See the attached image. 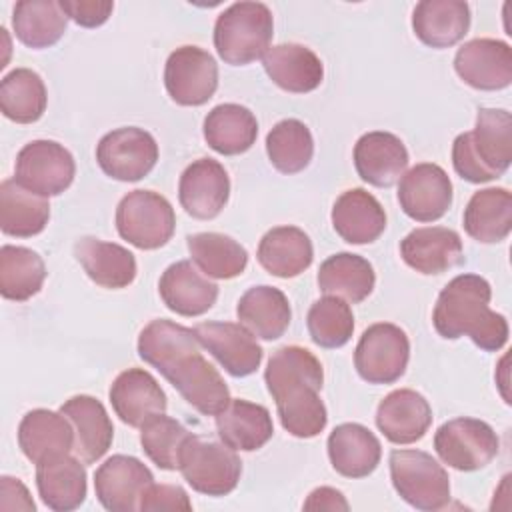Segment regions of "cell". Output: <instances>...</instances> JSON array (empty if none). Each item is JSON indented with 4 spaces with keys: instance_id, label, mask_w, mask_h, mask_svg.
<instances>
[{
    "instance_id": "2e32d148",
    "label": "cell",
    "mask_w": 512,
    "mask_h": 512,
    "mask_svg": "<svg viewBox=\"0 0 512 512\" xmlns=\"http://www.w3.org/2000/svg\"><path fill=\"white\" fill-rule=\"evenodd\" d=\"M154 482L150 468L134 456L114 454L98 466L94 490L98 502L110 512L138 510L140 496Z\"/></svg>"
},
{
    "instance_id": "74e56055",
    "label": "cell",
    "mask_w": 512,
    "mask_h": 512,
    "mask_svg": "<svg viewBox=\"0 0 512 512\" xmlns=\"http://www.w3.org/2000/svg\"><path fill=\"white\" fill-rule=\"evenodd\" d=\"M50 218V204L16 180L0 184V230L8 236L30 238L40 234Z\"/></svg>"
},
{
    "instance_id": "3957f363",
    "label": "cell",
    "mask_w": 512,
    "mask_h": 512,
    "mask_svg": "<svg viewBox=\"0 0 512 512\" xmlns=\"http://www.w3.org/2000/svg\"><path fill=\"white\" fill-rule=\"evenodd\" d=\"M492 288L478 274L452 278L438 294L432 324L446 340L468 336L478 348L496 352L508 342V322L490 310Z\"/></svg>"
},
{
    "instance_id": "ba28073f",
    "label": "cell",
    "mask_w": 512,
    "mask_h": 512,
    "mask_svg": "<svg viewBox=\"0 0 512 512\" xmlns=\"http://www.w3.org/2000/svg\"><path fill=\"white\" fill-rule=\"evenodd\" d=\"M176 228L172 204L158 192L132 190L116 208V230L132 246L140 250H156L164 246Z\"/></svg>"
},
{
    "instance_id": "b9f144b4",
    "label": "cell",
    "mask_w": 512,
    "mask_h": 512,
    "mask_svg": "<svg viewBox=\"0 0 512 512\" xmlns=\"http://www.w3.org/2000/svg\"><path fill=\"white\" fill-rule=\"evenodd\" d=\"M44 280L46 266L38 252L12 244L0 248V294L6 300H30L40 292Z\"/></svg>"
},
{
    "instance_id": "9c48e42d",
    "label": "cell",
    "mask_w": 512,
    "mask_h": 512,
    "mask_svg": "<svg viewBox=\"0 0 512 512\" xmlns=\"http://www.w3.org/2000/svg\"><path fill=\"white\" fill-rule=\"evenodd\" d=\"M410 340L406 332L390 322L368 326L354 350V366L368 384H392L406 372Z\"/></svg>"
},
{
    "instance_id": "7c38bea8",
    "label": "cell",
    "mask_w": 512,
    "mask_h": 512,
    "mask_svg": "<svg viewBox=\"0 0 512 512\" xmlns=\"http://www.w3.org/2000/svg\"><path fill=\"white\" fill-rule=\"evenodd\" d=\"M96 162L106 176L120 182H136L148 176L156 166L158 144L144 128H116L100 138Z\"/></svg>"
},
{
    "instance_id": "9a60e30c",
    "label": "cell",
    "mask_w": 512,
    "mask_h": 512,
    "mask_svg": "<svg viewBox=\"0 0 512 512\" xmlns=\"http://www.w3.org/2000/svg\"><path fill=\"white\" fill-rule=\"evenodd\" d=\"M194 334L218 364L234 378H244L260 368L264 350L254 334L234 322H202Z\"/></svg>"
},
{
    "instance_id": "cb8c5ba5",
    "label": "cell",
    "mask_w": 512,
    "mask_h": 512,
    "mask_svg": "<svg viewBox=\"0 0 512 512\" xmlns=\"http://www.w3.org/2000/svg\"><path fill=\"white\" fill-rule=\"evenodd\" d=\"M400 256L420 274H442L462 262V240L452 228H416L402 238Z\"/></svg>"
},
{
    "instance_id": "ab89813d",
    "label": "cell",
    "mask_w": 512,
    "mask_h": 512,
    "mask_svg": "<svg viewBox=\"0 0 512 512\" xmlns=\"http://www.w3.org/2000/svg\"><path fill=\"white\" fill-rule=\"evenodd\" d=\"M188 252L204 276L230 280L248 266L246 248L220 232H198L188 236Z\"/></svg>"
},
{
    "instance_id": "8992f818",
    "label": "cell",
    "mask_w": 512,
    "mask_h": 512,
    "mask_svg": "<svg viewBox=\"0 0 512 512\" xmlns=\"http://www.w3.org/2000/svg\"><path fill=\"white\" fill-rule=\"evenodd\" d=\"M390 478L398 496L416 510L434 512L450 500L448 472L428 452L392 450Z\"/></svg>"
},
{
    "instance_id": "f35d334b",
    "label": "cell",
    "mask_w": 512,
    "mask_h": 512,
    "mask_svg": "<svg viewBox=\"0 0 512 512\" xmlns=\"http://www.w3.org/2000/svg\"><path fill=\"white\" fill-rule=\"evenodd\" d=\"M68 16L54 0H20L12 10L16 38L34 50L54 46L66 32Z\"/></svg>"
},
{
    "instance_id": "6da1fadb",
    "label": "cell",
    "mask_w": 512,
    "mask_h": 512,
    "mask_svg": "<svg viewBox=\"0 0 512 512\" xmlns=\"http://www.w3.org/2000/svg\"><path fill=\"white\" fill-rule=\"evenodd\" d=\"M138 356L156 368L204 416H216L230 402L222 374L202 352L192 328L172 320H152L138 336Z\"/></svg>"
},
{
    "instance_id": "c3c4849f",
    "label": "cell",
    "mask_w": 512,
    "mask_h": 512,
    "mask_svg": "<svg viewBox=\"0 0 512 512\" xmlns=\"http://www.w3.org/2000/svg\"><path fill=\"white\" fill-rule=\"evenodd\" d=\"M0 494H2V500H0L2 510H28V512L36 510V504L30 498L28 488L18 478L2 476Z\"/></svg>"
},
{
    "instance_id": "f1b7e54d",
    "label": "cell",
    "mask_w": 512,
    "mask_h": 512,
    "mask_svg": "<svg viewBox=\"0 0 512 512\" xmlns=\"http://www.w3.org/2000/svg\"><path fill=\"white\" fill-rule=\"evenodd\" d=\"M74 256L86 276L102 288H126L136 278V258L120 244L84 236L74 242Z\"/></svg>"
},
{
    "instance_id": "4fadbf2b",
    "label": "cell",
    "mask_w": 512,
    "mask_h": 512,
    "mask_svg": "<svg viewBox=\"0 0 512 512\" xmlns=\"http://www.w3.org/2000/svg\"><path fill=\"white\" fill-rule=\"evenodd\" d=\"M164 86L176 104L202 106L218 88V64L200 46H180L166 60Z\"/></svg>"
},
{
    "instance_id": "277c9868",
    "label": "cell",
    "mask_w": 512,
    "mask_h": 512,
    "mask_svg": "<svg viewBox=\"0 0 512 512\" xmlns=\"http://www.w3.org/2000/svg\"><path fill=\"white\" fill-rule=\"evenodd\" d=\"M512 160V116L502 108H480L472 132H462L452 144V164L460 178L472 184L500 178Z\"/></svg>"
},
{
    "instance_id": "ac0fdd59",
    "label": "cell",
    "mask_w": 512,
    "mask_h": 512,
    "mask_svg": "<svg viewBox=\"0 0 512 512\" xmlns=\"http://www.w3.org/2000/svg\"><path fill=\"white\" fill-rule=\"evenodd\" d=\"M230 198V178L214 158L194 160L180 174L178 200L182 208L198 220L216 218Z\"/></svg>"
},
{
    "instance_id": "1f68e13d",
    "label": "cell",
    "mask_w": 512,
    "mask_h": 512,
    "mask_svg": "<svg viewBox=\"0 0 512 512\" xmlns=\"http://www.w3.org/2000/svg\"><path fill=\"white\" fill-rule=\"evenodd\" d=\"M216 430L220 440L232 450L254 452L262 448L274 434L268 408L242 398L230 402L216 414Z\"/></svg>"
},
{
    "instance_id": "e575fe53",
    "label": "cell",
    "mask_w": 512,
    "mask_h": 512,
    "mask_svg": "<svg viewBox=\"0 0 512 512\" xmlns=\"http://www.w3.org/2000/svg\"><path fill=\"white\" fill-rule=\"evenodd\" d=\"M204 140L206 144L224 156L244 154L252 148L258 136L256 116L240 104L226 102L214 106L204 118Z\"/></svg>"
},
{
    "instance_id": "5b68a950",
    "label": "cell",
    "mask_w": 512,
    "mask_h": 512,
    "mask_svg": "<svg viewBox=\"0 0 512 512\" xmlns=\"http://www.w3.org/2000/svg\"><path fill=\"white\" fill-rule=\"evenodd\" d=\"M274 34V18L262 2H234L214 24V48L232 66H246L266 54Z\"/></svg>"
},
{
    "instance_id": "5bb4252c",
    "label": "cell",
    "mask_w": 512,
    "mask_h": 512,
    "mask_svg": "<svg viewBox=\"0 0 512 512\" xmlns=\"http://www.w3.org/2000/svg\"><path fill=\"white\" fill-rule=\"evenodd\" d=\"M398 202L402 212L416 222L440 220L452 204V182L438 164H416L400 178Z\"/></svg>"
},
{
    "instance_id": "83f0119b",
    "label": "cell",
    "mask_w": 512,
    "mask_h": 512,
    "mask_svg": "<svg viewBox=\"0 0 512 512\" xmlns=\"http://www.w3.org/2000/svg\"><path fill=\"white\" fill-rule=\"evenodd\" d=\"M332 226L348 244H370L386 230L382 204L364 188L342 192L332 206Z\"/></svg>"
},
{
    "instance_id": "681fc988",
    "label": "cell",
    "mask_w": 512,
    "mask_h": 512,
    "mask_svg": "<svg viewBox=\"0 0 512 512\" xmlns=\"http://www.w3.org/2000/svg\"><path fill=\"white\" fill-rule=\"evenodd\" d=\"M344 494L330 486H320L312 490L304 502V510H348Z\"/></svg>"
},
{
    "instance_id": "4316f807",
    "label": "cell",
    "mask_w": 512,
    "mask_h": 512,
    "mask_svg": "<svg viewBox=\"0 0 512 512\" xmlns=\"http://www.w3.org/2000/svg\"><path fill=\"white\" fill-rule=\"evenodd\" d=\"M328 458L340 476L364 478L380 464L382 446L376 434L366 426L344 422L328 436Z\"/></svg>"
},
{
    "instance_id": "d6986e66",
    "label": "cell",
    "mask_w": 512,
    "mask_h": 512,
    "mask_svg": "<svg viewBox=\"0 0 512 512\" xmlns=\"http://www.w3.org/2000/svg\"><path fill=\"white\" fill-rule=\"evenodd\" d=\"M108 396L116 416L132 428H140L150 418L164 414L168 406L158 380L144 368H128L120 372L114 378Z\"/></svg>"
},
{
    "instance_id": "f6af8a7d",
    "label": "cell",
    "mask_w": 512,
    "mask_h": 512,
    "mask_svg": "<svg viewBox=\"0 0 512 512\" xmlns=\"http://www.w3.org/2000/svg\"><path fill=\"white\" fill-rule=\"evenodd\" d=\"M192 436L178 420L158 414L140 426L144 454L162 470H178L182 446Z\"/></svg>"
},
{
    "instance_id": "d590c367",
    "label": "cell",
    "mask_w": 512,
    "mask_h": 512,
    "mask_svg": "<svg viewBox=\"0 0 512 512\" xmlns=\"http://www.w3.org/2000/svg\"><path fill=\"white\" fill-rule=\"evenodd\" d=\"M376 284L372 264L352 252H338L326 258L318 270V288L326 296L342 298L350 304L366 300Z\"/></svg>"
},
{
    "instance_id": "7bdbcfd3",
    "label": "cell",
    "mask_w": 512,
    "mask_h": 512,
    "mask_svg": "<svg viewBox=\"0 0 512 512\" xmlns=\"http://www.w3.org/2000/svg\"><path fill=\"white\" fill-rule=\"evenodd\" d=\"M266 154L278 172H302L314 156V138L310 128L296 118L280 120L266 136Z\"/></svg>"
},
{
    "instance_id": "ee69618b",
    "label": "cell",
    "mask_w": 512,
    "mask_h": 512,
    "mask_svg": "<svg viewBox=\"0 0 512 512\" xmlns=\"http://www.w3.org/2000/svg\"><path fill=\"white\" fill-rule=\"evenodd\" d=\"M308 334L320 348H340L354 332V316L346 300L324 296L316 300L306 316Z\"/></svg>"
},
{
    "instance_id": "4dcf8cb0",
    "label": "cell",
    "mask_w": 512,
    "mask_h": 512,
    "mask_svg": "<svg viewBox=\"0 0 512 512\" xmlns=\"http://www.w3.org/2000/svg\"><path fill=\"white\" fill-rule=\"evenodd\" d=\"M18 446L30 462L38 464L74 450V428L62 412L36 408L26 412L18 424Z\"/></svg>"
},
{
    "instance_id": "7a4b0ae2",
    "label": "cell",
    "mask_w": 512,
    "mask_h": 512,
    "mask_svg": "<svg viewBox=\"0 0 512 512\" xmlns=\"http://www.w3.org/2000/svg\"><path fill=\"white\" fill-rule=\"evenodd\" d=\"M264 380L288 434L314 438L326 428L328 412L320 400L324 370L308 348L294 344L278 348L268 360Z\"/></svg>"
},
{
    "instance_id": "44dd1931",
    "label": "cell",
    "mask_w": 512,
    "mask_h": 512,
    "mask_svg": "<svg viewBox=\"0 0 512 512\" xmlns=\"http://www.w3.org/2000/svg\"><path fill=\"white\" fill-rule=\"evenodd\" d=\"M354 166L364 182L376 188H390L408 166V150L392 132H366L354 144Z\"/></svg>"
},
{
    "instance_id": "ffe728a7",
    "label": "cell",
    "mask_w": 512,
    "mask_h": 512,
    "mask_svg": "<svg viewBox=\"0 0 512 512\" xmlns=\"http://www.w3.org/2000/svg\"><path fill=\"white\" fill-rule=\"evenodd\" d=\"M432 424V408L428 400L410 388L392 390L376 410V426L392 444L418 442Z\"/></svg>"
},
{
    "instance_id": "484cf974",
    "label": "cell",
    "mask_w": 512,
    "mask_h": 512,
    "mask_svg": "<svg viewBox=\"0 0 512 512\" xmlns=\"http://www.w3.org/2000/svg\"><path fill=\"white\" fill-rule=\"evenodd\" d=\"M268 78L282 90L306 94L316 90L324 78V66L316 52L304 44H276L262 56Z\"/></svg>"
},
{
    "instance_id": "836d02e7",
    "label": "cell",
    "mask_w": 512,
    "mask_h": 512,
    "mask_svg": "<svg viewBox=\"0 0 512 512\" xmlns=\"http://www.w3.org/2000/svg\"><path fill=\"white\" fill-rule=\"evenodd\" d=\"M236 316L240 324L256 338L276 340L288 330L292 310L282 290L262 284L252 286L240 296Z\"/></svg>"
},
{
    "instance_id": "8d00e7d4",
    "label": "cell",
    "mask_w": 512,
    "mask_h": 512,
    "mask_svg": "<svg viewBox=\"0 0 512 512\" xmlns=\"http://www.w3.org/2000/svg\"><path fill=\"white\" fill-rule=\"evenodd\" d=\"M464 230L482 244L502 242L512 230V194L506 188H484L464 208Z\"/></svg>"
},
{
    "instance_id": "d4e9b609",
    "label": "cell",
    "mask_w": 512,
    "mask_h": 512,
    "mask_svg": "<svg viewBox=\"0 0 512 512\" xmlns=\"http://www.w3.org/2000/svg\"><path fill=\"white\" fill-rule=\"evenodd\" d=\"M158 292L168 310L188 318L202 316L218 298V286L202 276L190 260L170 264L160 276Z\"/></svg>"
},
{
    "instance_id": "603a6c76",
    "label": "cell",
    "mask_w": 512,
    "mask_h": 512,
    "mask_svg": "<svg viewBox=\"0 0 512 512\" xmlns=\"http://www.w3.org/2000/svg\"><path fill=\"white\" fill-rule=\"evenodd\" d=\"M36 488L50 510H76L86 500V468L78 456L68 452L50 456L36 464Z\"/></svg>"
},
{
    "instance_id": "52a82bcc",
    "label": "cell",
    "mask_w": 512,
    "mask_h": 512,
    "mask_svg": "<svg viewBox=\"0 0 512 512\" xmlns=\"http://www.w3.org/2000/svg\"><path fill=\"white\" fill-rule=\"evenodd\" d=\"M178 470L192 490L206 496H226L240 482L242 460L224 442L202 440L192 434L182 446Z\"/></svg>"
},
{
    "instance_id": "bcb514c9",
    "label": "cell",
    "mask_w": 512,
    "mask_h": 512,
    "mask_svg": "<svg viewBox=\"0 0 512 512\" xmlns=\"http://www.w3.org/2000/svg\"><path fill=\"white\" fill-rule=\"evenodd\" d=\"M138 510L142 512H162V510H192V502L182 486L176 484H150L140 496Z\"/></svg>"
},
{
    "instance_id": "d6a6232c",
    "label": "cell",
    "mask_w": 512,
    "mask_h": 512,
    "mask_svg": "<svg viewBox=\"0 0 512 512\" xmlns=\"http://www.w3.org/2000/svg\"><path fill=\"white\" fill-rule=\"evenodd\" d=\"M256 258L268 274L276 278H294L310 268L314 248L310 236L302 228L276 226L262 236Z\"/></svg>"
},
{
    "instance_id": "30bf717a",
    "label": "cell",
    "mask_w": 512,
    "mask_h": 512,
    "mask_svg": "<svg viewBox=\"0 0 512 512\" xmlns=\"http://www.w3.org/2000/svg\"><path fill=\"white\" fill-rule=\"evenodd\" d=\"M500 448V440L490 424L478 418H452L434 434L438 458L458 472H474L488 466Z\"/></svg>"
},
{
    "instance_id": "7402d4cb",
    "label": "cell",
    "mask_w": 512,
    "mask_h": 512,
    "mask_svg": "<svg viewBox=\"0 0 512 512\" xmlns=\"http://www.w3.org/2000/svg\"><path fill=\"white\" fill-rule=\"evenodd\" d=\"M60 412L74 428V454L84 464L98 462L112 446L114 426L100 400L88 394L68 398Z\"/></svg>"
},
{
    "instance_id": "8fae6325",
    "label": "cell",
    "mask_w": 512,
    "mask_h": 512,
    "mask_svg": "<svg viewBox=\"0 0 512 512\" xmlns=\"http://www.w3.org/2000/svg\"><path fill=\"white\" fill-rule=\"evenodd\" d=\"M74 174V156L54 140H32L16 156L14 180L44 198L68 190Z\"/></svg>"
},
{
    "instance_id": "f546056e",
    "label": "cell",
    "mask_w": 512,
    "mask_h": 512,
    "mask_svg": "<svg viewBox=\"0 0 512 512\" xmlns=\"http://www.w3.org/2000/svg\"><path fill=\"white\" fill-rule=\"evenodd\" d=\"M470 28V6L464 0H422L412 12L416 38L430 48L458 44Z\"/></svg>"
},
{
    "instance_id": "60d3db41",
    "label": "cell",
    "mask_w": 512,
    "mask_h": 512,
    "mask_svg": "<svg viewBox=\"0 0 512 512\" xmlns=\"http://www.w3.org/2000/svg\"><path fill=\"white\" fill-rule=\"evenodd\" d=\"M48 94L44 80L30 68H14L0 82V110L16 124H32L42 118Z\"/></svg>"
},
{
    "instance_id": "e0dca14e",
    "label": "cell",
    "mask_w": 512,
    "mask_h": 512,
    "mask_svg": "<svg viewBox=\"0 0 512 512\" xmlns=\"http://www.w3.org/2000/svg\"><path fill=\"white\" fill-rule=\"evenodd\" d=\"M454 70L476 90H502L512 82V50L496 38L464 42L454 56Z\"/></svg>"
},
{
    "instance_id": "7dc6e473",
    "label": "cell",
    "mask_w": 512,
    "mask_h": 512,
    "mask_svg": "<svg viewBox=\"0 0 512 512\" xmlns=\"http://www.w3.org/2000/svg\"><path fill=\"white\" fill-rule=\"evenodd\" d=\"M60 8L78 26H82V28H96V26H102L110 18V14L114 10V2L60 0Z\"/></svg>"
}]
</instances>
